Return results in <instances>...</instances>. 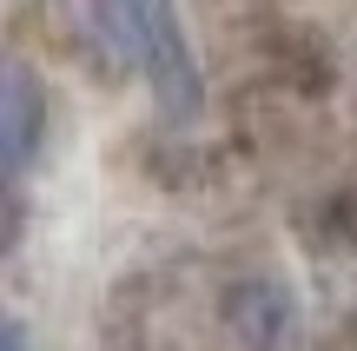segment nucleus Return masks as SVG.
I'll return each instance as SVG.
<instances>
[{
    "label": "nucleus",
    "instance_id": "obj_1",
    "mask_svg": "<svg viewBox=\"0 0 357 351\" xmlns=\"http://www.w3.org/2000/svg\"><path fill=\"white\" fill-rule=\"evenodd\" d=\"M93 27L126 66H139L166 119H192L205 100L199 60L178 27V0H93Z\"/></svg>",
    "mask_w": 357,
    "mask_h": 351
},
{
    "label": "nucleus",
    "instance_id": "obj_2",
    "mask_svg": "<svg viewBox=\"0 0 357 351\" xmlns=\"http://www.w3.org/2000/svg\"><path fill=\"white\" fill-rule=\"evenodd\" d=\"M40 140H47V80L20 53H0V179L33 166Z\"/></svg>",
    "mask_w": 357,
    "mask_h": 351
},
{
    "label": "nucleus",
    "instance_id": "obj_3",
    "mask_svg": "<svg viewBox=\"0 0 357 351\" xmlns=\"http://www.w3.org/2000/svg\"><path fill=\"white\" fill-rule=\"evenodd\" d=\"M0 351H26V331H20V325H13V318H7V312H0Z\"/></svg>",
    "mask_w": 357,
    "mask_h": 351
}]
</instances>
